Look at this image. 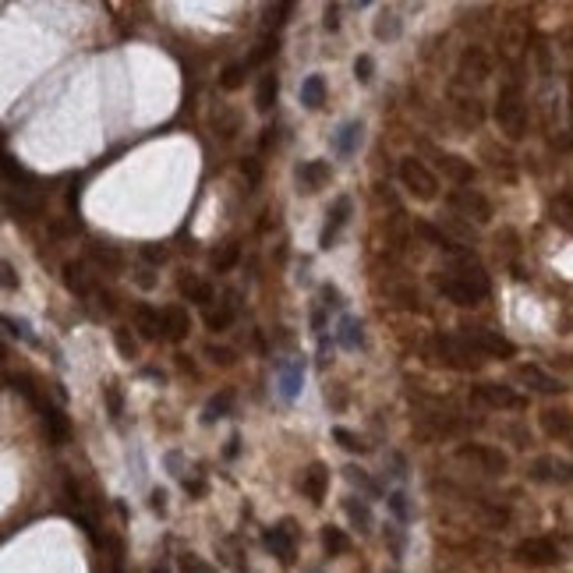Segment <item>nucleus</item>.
I'll return each instance as SVG.
<instances>
[{
	"instance_id": "f257e3e1",
	"label": "nucleus",
	"mask_w": 573,
	"mask_h": 573,
	"mask_svg": "<svg viewBox=\"0 0 573 573\" xmlns=\"http://www.w3.org/2000/svg\"><path fill=\"white\" fill-rule=\"evenodd\" d=\"M439 286H443V294L453 297L457 304H478V301L488 294V277H485L481 269H460V273L446 277Z\"/></svg>"
},
{
	"instance_id": "f03ea898",
	"label": "nucleus",
	"mask_w": 573,
	"mask_h": 573,
	"mask_svg": "<svg viewBox=\"0 0 573 573\" xmlns=\"http://www.w3.org/2000/svg\"><path fill=\"white\" fill-rule=\"evenodd\" d=\"M400 181H403V188L411 191L414 198H421V202H432V198H435V188H439L435 174H428V167L418 163V160H403V163H400Z\"/></svg>"
},
{
	"instance_id": "7ed1b4c3",
	"label": "nucleus",
	"mask_w": 573,
	"mask_h": 573,
	"mask_svg": "<svg viewBox=\"0 0 573 573\" xmlns=\"http://www.w3.org/2000/svg\"><path fill=\"white\" fill-rule=\"evenodd\" d=\"M517 563L524 567H556L559 563V545L552 538H527L513 549Z\"/></svg>"
},
{
	"instance_id": "20e7f679",
	"label": "nucleus",
	"mask_w": 573,
	"mask_h": 573,
	"mask_svg": "<svg viewBox=\"0 0 573 573\" xmlns=\"http://www.w3.org/2000/svg\"><path fill=\"white\" fill-rule=\"evenodd\" d=\"M495 120L517 138L520 135V128H524V103H520V93L510 86V89H502L499 93V106H495Z\"/></svg>"
},
{
	"instance_id": "39448f33",
	"label": "nucleus",
	"mask_w": 573,
	"mask_h": 573,
	"mask_svg": "<svg viewBox=\"0 0 573 573\" xmlns=\"http://www.w3.org/2000/svg\"><path fill=\"white\" fill-rule=\"evenodd\" d=\"M266 549L280 559V563H294V549H297V531H294V524L290 520H284V524H277V527H269L266 531Z\"/></svg>"
},
{
	"instance_id": "423d86ee",
	"label": "nucleus",
	"mask_w": 573,
	"mask_h": 573,
	"mask_svg": "<svg viewBox=\"0 0 573 573\" xmlns=\"http://www.w3.org/2000/svg\"><path fill=\"white\" fill-rule=\"evenodd\" d=\"M464 340H468L475 351L495 354V358H513V344H510L506 336L492 333V329H481V326H475V329H464Z\"/></svg>"
},
{
	"instance_id": "0eeeda50",
	"label": "nucleus",
	"mask_w": 573,
	"mask_h": 573,
	"mask_svg": "<svg viewBox=\"0 0 573 573\" xmlns=\"http://www.w3.org/2000/svg\"><path fill=\"white\" fill-rule=\"evenodd\" d=\"M542 428H545V435H552V439H570V446H573V411H567V407H549V411H542Z\"/></svg>"
},
{
	"instance_id": "6e6552de",
	"label": "nucleus",
	"mask_w": 573,
	"mask_h": 573,
	"mask_svg": "<svg viewBox=\"0 0 573 573\" xmlns=\"http://www.w3.org/2000/svg\"><path fill=\"white\" fill-rule=\"evenodd\" d=\"M301 492L311 499V502H322L326 499V492H329V471H326V464H311L304 475H301Z\"/></svg>"
},
{
	"instance_id": "1a4fd4ad",
	"label": "nucleus",
	"mask_w": 573,
	"mask_h": 573,
	"mask_svg": "<svg viewBox=\"0 0 573 573\" xmlns=\"http://www.w3.org/2000/svg\"><path fill=\"white\" fill-rule=\"evenodd\" d=\"M277 376H280V396H284L286 403H290V400H297V393H301V379H304V361H301V358L284 361V365L277 368Z\"/></svg>"
},
{
	"instance_id": "9d476101",
	"label": "nucleus",
	"mask_w": 573,
	"mask_h": 573,
	"mask_svg": "<svg viewBox=\"0 0 573 573\" xmlns=\"http://www.w3.org/2000/svg\"><path fill=\"white\" fill-rule=\"evenodd\" d=\"M531 478H535V481H573V464L542 457V460L531 464Z\"/></svg>"
},
{
	"instance_id": "9b49d317",
	"label": "nucleus",
	"mask_w": 573,
	"mask_h": 573,
	"mask_svg": "<svg viewBox=\"0 0 573 573\" xmlns=\"http://www.w3.org/2000/svg\"><path fill=\"white\" fill-rule=\"evenodd\" d=\"M478 400H485L488 407H520V396L510 389V386H499V382H485L475 389Z\"/></svg>"
},
{
	"instance_id": "f8f14e48",
	"label": "nucleus",
	"mask_w": 573,
	"mask_h": 573,
	"mask_svg": "<svg viewBox=\"0 0 573 573\" xmlns=\"http://www.w3.org/2000/svg\"><path fill=\"white\" fill-rule=\"evenodd\" d=\"M188 329H191V319L185 308H177V304L163 308V336H167V340L181 344V340L188 336Z\"/></svg>"
},
{
	"instance_id": "ddd939ff",
	"label": "nucleus",
	"mask_w": 573,
	"mask_h": 573,
	"mask_svg": "<svg viewBox=\"0 0 573 573\" xmlns=\"http://www.w3.org/2000/svg\"><path fill=\"white\" fill-rule=\"evenodd\" d=\"M329 177H333V170H329V163H322V160H311V163H301V167H297V181H301L304 191H319Z\"/></svg>"
},
{
	"instance_id": "4468645a",
	"label": "nucleus",
	"mask_w": 573,
	"mask_h": 573,
	"mask_svg": "<svg viewBox=\"0 0 573 573\" xmlns=\"http://www.w3.org/2000/svg\"><path fill=\"white\" fill-rule=\"evenodd\" d=\"M361 131H365V128H361V120H347V124L333 135V149H336V156H344V160H347V156H354V149L361 145Z\"/></svg>"
},
{
	"instance_id": "2eb2a0df",
	"label": "nucleus",
	"mask_w": 573,
	"mask_h": 573,
	"mask_svg": "<svg viewBox=\"0 0 573 573\" xmlns=\"http://www.w3.org/2000/svg\"><path fill=\"white\" fill-rule=\"evenodd\" d=\"M351 220V198H336V205H333V212H329V220H326V230H322V237H319V244L322 248H329L333 241H336V234H340V227Z\"/></svg>"
},
{
	"instance_id": "dca6fc26",
	"label": "nucleus",
	"mask_w": 573,
	"mask_h": 573,
	"mask_svg": "<svg viewBox=\"0 0 573 573\" xmlns=\"http://www.w3.org/2000/svg\"><path fill=\"white\" fill-rule=\"evenodd\" d=\"M135 322H138V329H142L145 340L163 336V311H156V308H149V304H138V308H135Z\"/></svg>"
},
{
	"instance_id": "f3484780",
	"label": "nucleus",
	"mask_w": 573,
	"mask_h": 573,
	"mask_svg": "<svg viewBox=\"0 0 573 573\" xmlns=\"http://www.w3.org/2000/svg\"><path fill=\"white\" fill-rule=\"evenodd\" d=\"M520 379L531 382V389H538V393H563V382L549 372H542V368H535V365L520 368Z\"/></svg>"
},
{
	"instance_id": "a211bd4d",
	"label": "nucleus",
	"mask_w": 573,
	"mask_h": 573,
	"mask_svg": "<svg viewBox=\"0 0 573 573\" xmlns=\"http://www.w3.org/2000/svg\"><path fill=\"white\" fill-rule=\"evenodd\" d=\"M39 411H43V421H46V428H50V439H53V443H64V439H68V418L61 414V407L39 403Z\"/></svg>"
},
{
	"instance_id": "6ab92c4d",
	"label": "nucleus",
	"mask_w": 573,
	"mask_h": 573,
	"mask_svg": "<svg viewBox=\"0 0 573 573\" xmlns=\"http://www.w3.org/2000/svg\"><path fill=\"white\" fill-rule=\"evenodd\" d=\"M450 202H453V205H460V209H468V212L475 209L481 223H485V220L492 216V205H488V202H485L481 195H475V191H453V195H450Z\"/></svg>"
},
{
	"instance_id": "aec40b11",
	"label": "nucleus",
	"mask_w": 573,
	"mask_h": 573,
	"mask_svg": "<svg viewBox=\"0 0 573 573\" xmlns=\"http://www.w3.org/2000/svg\"><path fill=\"white\" fill-rule=\"evenodd\" d=\"M177 290H181V294H185L188 301H195V304H212V286H209V284H198V280H195L191 273L177 280Z\"/></svg>"
},
{
	"instance_id": "412c9836",
	"label": "nucleus",
	"mask_w": 573,
	"mask_h": 573,
	"mask_svg": "<svg viewBox=\"0 0 573 573\" xmlns=\"http://www.w3.org/2000/svg\"><path fill=\"white\" fill-rule=\"evenodd\" d=\"M464 457H478V460H481V464H485L492 475H502V471L510 468V460H506L499 450H485V446H471V450H464Z\"/></svg>"
},
{
	"instance_id": "4be33fe9",
	"label": "nucleus",
	"mask_w": 573,
	"mask_h": 573,
	"mask_svg": "<svg viewBox=\"0 0 573 573\" xmlns=\"http://www.w3.org/2000/svg\"><path fill=\"white\" fill-rule=\"evenodd\" d=\"M322 96H326V82H322V75L304 78V86H301V103H304L308 110H319V106H322Z\"/></svg>"
},
{
	"instance_id": "5701e85b",
	"label": "nucleus",
	"mask_w": 573,
	"mask_h": 573,
	"mask_svg": "<svg viewBox=\"0 0 573 573\" xmlns=\"http://www.w3.org/2000/svg\"><path fill=\"white\" fill-rule=\"evenodd\" d=\"M361 340H365V336H361V322H358L354 315H344V319H340V344H344L347 351H358Z\"/></svg>"
},
{
	"instance_id": "b1692460",
	"label": "nucleus",
	"mask_w": 573,
	"mask_h": 573,
	"mask_svg": "<svg viewBox=\"0 0 573 573\" xmlns=\"http://www.w3.org/2000/svg\"><path fill=\"white\" fill-rule=\"evenodd\" d=\"M344 510H347V517H351V524L358 527V531H368L372 527V510H368V502H361V499H347L344 502Z\"/></svg>"
},
{
	"instance_id": "393cba45",
	"label": "nucleus",
	"mask_w": 573,
	"mask_h": 573,
	"mask_svg": "<svg viewBox=\"0 0 573 573\" xmlns=\"http://www.w3.org/2000/svg\"><path fill=\"white\" fill-rule=\"evenodd\" d=\"M230 403H234V393H230V389H223L220 396H212V400L205 403V414H202V421H205V425L220 421V418H223V414L230 411Z\"/></svg>"
},
{
	"instance_id": "a878e982",
	"label": "nucleus",
	"mask_w": 573,
	"mask_h": 573,
	"mask_svg": "<svg viewBox=\"0 0 573 573\" xmlns=\"http://www.w3.org/2000/svg\"><path fill=\"white\" fill-rule=\"evenodd\" d=\"M443 167L450 170V177H453L457 185H471V177H475V167L464 163L460 156H443Z\"/></svg>"
},
{
	"instance_id": "bb28decb",
	"label": "nucleus",
	"mask_w": 573,
	"mask_h": 573,
	"mask_svg": "<svg viewBox=\"0 0 573 573\" xmlns=\"http://www.w3.org/2000/svg\"><path fill=\"white\" fill-rule=\"evenodd\" d=\"M230 322H234V304H220V308H209V311H205V326H209L212 333H223Z\"/></svg>"
},
{
	"instance_id": "cd10ccee",
	"label": "nucleus",
	"mask_w": 573,
	"mask_h": 573,
	"mask_svg": "<svg viewBox=\"0 0 573 573\" xmlns=\"http://www.w3.org/2000/svg\"><path fill=\"white\" fill-rule=\"evenodd\" d=\"M322 545H326L329 556H344V552L351 549V538H347L340 527H326V531H322Z\"/></svg>"
},
{
	"instance_id": "c85d7f7f",
	"label": "nucleus",
	"mask_w": 573,
	"mask_h": 573,
	"mask_svg": "<svg viewBox=\"0 0 573 573\" xmlns=\"http://www.w3.org/2000/svg\"><path fill=\"white\" fill-rule=\"evenodd\" d=\"M273 99H277V75L269 71V75H262V82H259L255 106H259V110H269V106H273Z\"/></svg>"
},
{
	"instance_id": "c756f323",
	"label": "nucleus",
	"mask_w": 573,
	"mask_h": 573,
	"mask_svg": "<svg viewBox=\"0 0 573 573\" xmlns=\"http://www.w3.org/2000/svg\"><path fill=\"white\" fill-rule=\"evenodd\" d=\"M237 255H241V248H237L234 241H230V244H223L220 252H212V266H216V273H227V269H234Z\"/></svg>"
},
{
	"instance_id": "7c9ffc66",
	"label": "nucleus",
	"mask_w": 573,
	"mask_h": 573,
	"mask_svg": "<svg viewBox=\"0 0 573 573\" xmlns=\"http://www.w3.org/2000/svg\"><path fill=\"white\" fill-rule=\"evenodd\" d=\"M64 284L71 286L75 294H89V284H86V269L78 262H68L64 266Z\"/></svg>"
},
{
	"instance_id": "2f4dec72",
	"label": "nucleus",
	"mask_w": 573,
	"mask_h": 573,
	"mask_svg": "<svg viewBox=\"0 0 573 573\" xmlns=\"http://www.w3.org/2000/svg\"><path fill=\"white\" fill-rule=\"evenodd\" d=\"M177 570L181 573H216L202 556H195V552H185V556L177 559Z\"/></svg>"
},
{
	"instance_id": "473e14b6",
	"label": "nucleus",
	"mask_w": 573,
	"mask_h": 573,
	"mask_svg": "<svg viewBox=\"0 0 573 573\" xmlns=\"http://www.w3.org/2000/svg\"><path fill=\"white\" fill-rule=\"evenodd\" d=\"M386 502H389V510H393V517H396L400 524H407V520H411V510H407V495H403V492H393Z\"/></svg>"
},
{
	"instance_id": "72a5a7b5",
	"label": "nucleus",
	"mask_w": 573,
	"mask_h": 573,
	"mask_svg": "<svg viewBox=\"0 0 573 573\" xmlns=\"http://www.w3.org/2000/svg\"><path fill=\"white\" fill-rule=\"evenodd\" d=\"M241 78H244V64H227V71H223V89H237L241 86Z\"/></svg>"
},
{
	"instance_id": "f704fd0d",
	"label": "nucleus",
	"mask_w": 573,
	"mask_h": 573,
	"mask_svg": "<svg viewBox=\"0 0 573 573\" xmlns=\"http://www.w3.org/2000/svg\"><path fill=\"white\" fill-rule=\"evenodd\" d=\"M372 71H376V61L361 53V57L354 61V75H358V82H372Z\"/></svg>"
},
{
	"instance_id": "c9c22d12",
	"label": "nucleus",
	"mask_w": 573,
	"mask_h": 573,
	"mask_svg": "<svg viewBox=\"0 0 573 573\" xmlns=\"http://www.w3.org/2000/svg\"><path fill=\"white\" fill-rule=\"evenodd\" d=\"M333 435H336V443H340L344 450H351V453H361V450H365V446L358 443V435H354V432H347V428H336Z\"/></svg>"
},
{
	"instance_id": "e433bc0d",
	"label": "nucleus",
	"mask_w": 573,
	"mask_h": 573,
	"mask_svg": "<svg viewBox=\"0 0 573 573\" xmlns=\"http://www.w3.org/2000/svg\"><path fill=\"white\" fill-rule=\"evenodd\" d=\"M113 340H117V351L124 358H135V340L128 336V329H113Z\"/></svg>"
},
{
	"instance_id": "4c0bfd02",
	"label": "nucleus",
	"mask_w": 573,
	"mask_h": 573,
	"mask_svg": "<svg viewBox=\"0 0 573 573\" xmlns=\"http://www.w3.org/2000/svg\"><path fill=\"white\" fill-rule=\"evenodd\" d=\"M347 481H351V485H358V488H365V492H379V488H376V481H372L368 475H361L358 468H347Z\"/></svg>"
},
{
	"instance_id": "58836bf2",
	"label": "nucleus",
	"mask_w": 573,
	"mask_h": 573,
	"mask_svg": "<svg viewBox=\"0 0 573 573\" xmlns=\"http://www.w3.org/2000/svg\"><path fill=\"white\" fill-rule=\"evenodd\" d=\"M396 32H400V21H396V14H389V21H379V25H376V36H379V39H386V36L393 39Z\"/></svg>"
},
{
	"instance_id": "ea45409f",
	"label": "nucleus",
	"mask_w": 573,
	"mask_h": 573,
	"mask_svg": "<svg viewBox=\"0 0 573 573\" xmlns=\"http://www.w3.org/2000/svg\"><path fill=\"white\" fill-rule=\"evenodd\" d=\"M93 255H96V259H99V262H106V266H113V269L120 266V255H117L113 248H93Z\"/></svg>"
},
{
	"instance_id": "a19ab883",
	"label": "nucleus",
	"mask_w": 573,
	"mask_h": 573,
	"mask_svg": "<svg viewBox=\"0 0 573 573\" xmlns=\"http://www.w3.org/2000/svg\"><path fill=\"white\" fill-rule=\"evenodd\" d=\"M326 29H329V32H336V29H340V7H336V4H329V7H326Z\"/></svg>"
},
{
	"instance_id": "79ce46f5",
	"label": "nucleus",
	"mask_w": 573,
	"mask_h": 573,
	"mask_svg": "<svg viewBox=\"0 0 573 573\" xmlns=\"http://www.w3.org/2000/svg\"><path fill=\"white\" fill-rule=\"evenodd\" d=\"M106 400H110V414H113V418H120V393H117L113 386L106 389Z\"/></svg>"
},
{
	"instance_id": "37998d69",
	"label": "nucleus",
	"mask_w": 573,
	"mask_h": 573,
	"mask_svg": "<svg viewBox=\"0 0 573 573\" xmlns=\"http://www.w3.org/2000/svg\"><path fill=\"white\" fill-rule=\"evenodd\" d=\"M209 358H212V361H220V365H230V361H234V354H230V351H223V347H220V351H216V347H209Z\"/></svg>"
},
{
	"instance_id": "c03bdc74",
	"label": "nucleus",
	"mask_w": 573,
	"mask_h": 573,
	"mask_svg": "<svg viewBox=\"0 0 573 573\" xmlns=\"http://www.w3.org/2000/svg\"><path fill=\"white\" fill-rule=\"evenodd\" d=\"M142 255H145L149 262H163V259H167V252H163V248H142Z\"/></svg>"
},
{
	"instance_id": "a18cd8bd",
	"label": "nucleus",
	"mask_w": 573,
	"mask_h": 573,
	"mask_svg": "<svg viewBox=\"0 0 573 573\" xmlns=\"http://www.w3.org/2000/svg\"><path fill=\"white\" fill-rule=\"evenodd\" d=\"M241 170L248 174V181H252V185H259V167H255V163H241Z\"/></svg>"
},
{
	"instance_id": "49530a36",
	"label": "nucleus",
	"mask_w": 573,
	"mask_h": 573,
	"mask_svg": "<svg viewBox=\"0 0 573 573\" xmlns=\"http://www.w3.org/2000/svg\"><path fill=\"white\" fill-rule=\"evenodd\" d=\"M311 326H315V329H322V326H326V311H322V308H315V311H311Z\"/></svg>"
},
{
	"instance_id": "de8ad7c7",
	"label": "nucleus",
	"mask_w": 573,
	"mask_h": 573,
	"mask_svg": "<svg viewBox=\"0 0 573 573\" xmlns=\"http://www.w3.org/2000/svg\"><path fill=\"white\" fill-rule=\"evenodd\" d=\"M163 506H167V492H153V510L163 513Z\"/></svg>"
},
{
	"instance_id": "09e8293b",
	"label": "nucleus",
	"mask_w": 573,
	"mask_h": 573,
	"mask_svg": "<svg viewBox=\"0 0 573 573\" xmlns=\"http://www.w3.org/2000/svg\"><path fill=\"white\" fill-rule=\"evenodd\" d=\"M167 464H170V471H174V475H181V457H177V453H170V457H167Z\"/></svg>"
},
{
	"instance_id": "8fccbe9b",
	"label": "nucleus",
	"mask_w": 573,
	"mask_h": 573,
	"mask_svg": "<svg viewBox=\"0 0 573 573\" xmlns=\"http://www.w3.org/2000/svg\"><path fill=\"white\" fill-rule=\"evenodd\" d=\"M138 284H142V286H153V284H156V277H149V269H142V277H138Z\"/></svg>"
},
{
	"instance_id": "3c124183",
	"label": "nucleus",
	"mask_w": 573,
	"mask_h": 573,
	"mask_svg": "<svg viewBox=\"0 0 573 573\" xmlns=\"http://www.w3.org/2000/svg\"><path fill=\"white\" fill-rule=\"evenodd\" d=\"M319 354H322V361H329V344H326V336H322V344H319Z\"/></svg>"
},
{
	"instance_id": "603ef678",
	"label": "nucleus",
	"mask_w": 573,
	"mask_h": 573,
	"mask_svg": "<svg viewBox=\"0 0 573 573\" xmlns=\"http://www.w3.org/2000/svg\"><path fill=\"white\" fill-rule=\"evenodd\" d=\"M237 443H241V439L234 435V439H230V446H227V457H237Z\"/></svg>"
},
{
	"instance_id": "864d4df0",
	"label": "nucleus",
	"mask_w": 573,
	"mask_h": 573,
	"mask_svg": "<svg viewBox=\"0 0 573 573\" xmlns=\"http://www.w3.org/2000/svg\"><path fill=\"white\" fill-rule=\"evenodd\" d=\"M153 573H170V570H167V567H156V570H153Z\"/></svg>"
}]
</instances>
